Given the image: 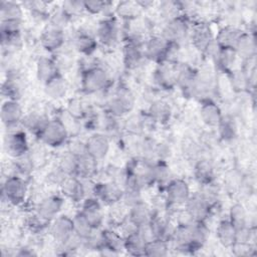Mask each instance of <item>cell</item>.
<instances>
[{
    "label": "cell",
    "mask_w": 257,
    "mask_h": 257,
    "mask_svg": "<svg viewBox=\"0 0 257 257\" xmlns=\"http://www.w3.org/2000/svg\"><path fill=\"white\" fill-rule=\"evenodd\" d=\"M49 225H50V222L40 217L36 212L33 215L29 216L26 221V226L33 233H40L45 228L49 227Z\"/></svg>",
    "instance_id": "51"
},
{
    "label": "cell",
    "mask_w": 257,
    "mask_h": 257,
    "mask_svg": "<svg viewBox=\"0 0 257 257\" xmlns=\"http://www.w3.org/2000/svg\"><path fill=\"white\" fill-rule=\"evenodd\" d=\"M60 70L54 58L41 56L36 62V77L41 83H45L50 78L59 73Z\"/></svg>",
    "instance_id": "30"
},
{
    "label": "cell",
    "mask_w": 257,
    "mask_h": 257,
    "mask_svg": "<svg viewBox=\"0 0 257 257\" xmlns=\"http://www.w3.org/2000/svg\"><path fill=\"white\" fill-rule=\"evenodd\" d=\"M144 44L145 43L125 41V44L123 46L122 56H123L124 65L127 68L138 67L141 64L142 60L146 58L145 52H144Z\"/></svg>",
    "instance_id": "28"
},
{
    "label": "cell",
    "mask_w": 257,
    "mask_h": 257,
    "mask_svg": "<svg viewBox=\"0 0 257 257\" xmlns=\"http://www.w3.org/2000/svg\"><path fill=\"white\" fill-rule=\"evenodd\" d=\"M217 127L219 131V136L224 141H232L237 136V125L233 117L229 115H223Z\"/></svg>",
    "instance_id": "47"
},
{
    "label": "cell",
    "mask_w": 257,
    "mask_h": 257,
    "mask_svg": "<svg viewBox=\"0 0 257 257\" xmlns=\"http://www.w3.org/2000/svg\"><path fill=\"white\" fill-rule=\"evenodd\" d=\"M184 207L193 220L201 222H206L213 209V206L200 192L191 194Z\"/></svg>",
    "instance_id": "10"
},
{
    "label": "cell",
    "mask_w": 257,
    "mask_h": 257,
    "mask_svg": "<svg viewBox=\"0 0 257 257\" xmlns=\"http://www.w3.org/2000/svg\"><path fill=\"white\" fill-rule=\"evenodd\" d=\"M164 189L167 206L171 208L184 206L191 196L190 187L183 179H172Z\"/></svg>",
    "instance_id": "7"
},
{
    "label": "cell",
    "mask_w": 257,
    "mask_h": 257,
    "mask_svg": "<svg viewBox=\"0 0 257 257\" xmlns=\"http://www.w3.org/2000/svg\"><path fill=\"white\" fill-rule=\"evenodd\" d=\"M64 205V199L60 195H49L41 199L36 206L35 212L42 217L43 219L51 222L57 216L60 215V212Z\"/></svg>",
    "instance_id": "15"
},
{
    "label": "cell",
    "mask_w": 257,
    "mask_h": 257,
    "mask_svg": "<svg viewBox=\"0 0 257 257\" xmlns=\"http://www.w3.org/2000/svg\"><path fill=\"white\" fill-rule=\"evenodd\" d=\"M72 221H73V229H74V234L80 238L82 241L85 240L92 232L93 230H95L90 224L89 222L85 219V217L79 212H77L73 217H72Z\"/></svg>",
    "instance_id": "45"
},
{
    "label": "cell",
    "mask_w": 257,
    "mask_h": 257,
    "mask_svg": "<svg viewBox=\"0 0 257 257\" xmlns=\"http://www.w3.org/2000/svg\"><path fill=\"white\" fill-rule=\"evenodd\" d=\"M197 70L187 63H177V85L184 94L194 95Z\"/></svg>",
    "instance_id": "22"
},
{
    "label": "cell",
    "mask_w": 257,
    "mask_h": 257,
    "mask_svg": "<svg viewBox=\"0 0 257 257\" xmlns=\"http://www.w3.org/2000/svg\"><path fill=\"white\" fill-rule=\"evenodd\" d=\"M95 37L104 46L111 47L115 45L119 38V27L115 18L105 17L100 20L96 27Z\"/></svg>",
    "instance_id": "12"
},
{
    "label": "cell",
    "mask_w": 257,
    "mask_h": 257,
    "mask_svg": "<svg viewBox=\"0 0 257 257\" xmlns=\"http://www.w3.org/2000/svg\"><path fill=\"white\" fill-rule=\"evenodd\" d=\"M176 45L178 44L169 42L162 35L152 36L145 41V57L151 61L157 62L158 64L164 61H170V55Z\"/></svg>",
    "instance_id": "4"
},
{
    "label": "cell",
    "mask_w": 257,
    "mask_h": 257,
    "mask_svg": "<svg viewBox=\"0 0 257 257\" xmlns=\"http://www.w3.org/2000/svg\"><path fill=\"white\" fill-rule=\"evenodd\" d=\"M155 211L145 201H140L128 208V222L135 228H143L150 224L153 219Z\"/></svg>",
    "instance_id": "19"
},
{
    "label": "cell",
    "mask_w": 257,
    "mask_h": 257,
    "mask_svg": "<svg viewBox=\"0 0 257 257\" xmlns=\"http://www.w3.org/2000/svg\"><path fill=\"white\" fill-rule=\"evenodd\" d=\"M4 149L7 154L15 159L24 157L29 151L28 140L24 131H12L4 138Z\"/></svg>",
    "instance_id": "13"
},
{
    "label": "cell",
    "mask_w": 257,
    "mask_h": 257,
    "mask_svg": "<svg viewBox=\"0 0 257 257\" xmlns=\"http://www.w3.org/2000/svg\"><path fill=\"white\" fill-rule=\"evenodd\" d=\"M153 239L149 225L143 228H135L123 236V248L133 256H144L147 242Z\"/></svg>",
    "instance_id": "6"
},
{
    "label": "cell",
    "mask_w": 257,
    "mask_h": 257,
    "mask_svg": "<svg viewBox=\"0 0 257 257\" xmlns=\"http://www.w3.org/2000/svg\"><path fill=\"white\" fill-rule=\"evenodd\" d=\"M48 120H49V118H47L43 114H39L36 112H30L28 114H24L21 124L23 125V127L26 131H28L31 134L38 137Z\"/></svg>",
    "instance_id": "37"
},
{
    "label": "cell",
    "mask_w": 257,
    "mask_h": 257,
    "mask_svg": "<svg viewBox=\"0 0 257 257\" xmlns=\"http://www.w3.org/2000/svg\"><path fill=\"white\" fill-rule=\"evenodd\" d=\"M0 16L2 20L8 21H22L23 9L22 6L13 1H4L0 2Z\"/></svg>",
    "instance_id": "40"
},
{
    "label": "cell",
    "mask_w": 257,
    "mask_h": 257,
    "mask_svg": "<svg viewBox=\"0 0 257 257\" xmlns=\"http://www.w3.org/2000/svg\"><path fill=\"white\" fill-rule=\"evenodd\" d=\"M27 192L28 187L26 181L18 175L7 177L1 188L2 199L14 206H18L25 201Z\"/></svg>",
    "instance_id": "3"
},
{
    "label": "cell",
    "mask_w": 257,
    "mask_h": 257,
    "mask_svg": "<svg viewBox=\"0 0 257 257\" xmlns=\"http://www.w3.org/2000/svg\"><path fill=\"white\" fill-rule=\"evenodd\" d=\"M92 193L102 205L114 206L121 202L123 189L113 181L98 182L93 185Z\"/></svg>",
    "instance_id": "8"
},
{
    "label": "cell",
    "mask_w": 257,
    "mask_h": 257,
    "mask_svg": "<svg viewBox=\"0 0 257 257\" xmlns=\"http://www.w3.org/2000/svg\"><path fill=\"white\" fill-rule=\"evenodd\" d=\"M97 45L96 37L86 31L79 30L72 38V46L78 53L84 56H90L96 50Z\"/></svg>",
    "instance_id": "25"
},
{
    "label": "cell",
    "mask_w": 257,
    "mask_h": 257,
    "mask_svg": "<svg viewBox=\"0 0 257 257\" xmlns=\"http://www.w3.org/2000/svg\"><path fill=\"white\" fill-rule=\"evenodd\" d=\"M102 233V246L99 252L103 255H116L119 254L123 248V237L112 229L101 230Z\"/></svg>",
    "instance_id": "24"
},
{
    "label": "cell",
    "mask_w": 257,
    "mask_h": 257,
    "mask_svg": "<svg viewBox=\"0 0 257 257\" xmlns=\"http://www.w3.org/2000/svg\"><path fill=\"white\" fill-rule=\"evenodd\" d=\"M229 79L232 87L237 91H243L249 88L250 81L245 70L233 69L229 73Z\"/></svg>",
    "instance_id": "48"
},
{
    "label": "cell",
    "mask_w": 257,
    "mask_h": 257,
    "mask_svg": "<svg viewBox=\"0 0 257 257\" xmlns=\"http://www.w3.org/2000/svg\"><path fill=\"white\" fill-rule=\"evenodd\" d=\"M86 151L96 161L103 160L110 149V142L108 136L103 133L92 134L86 141Z\"/></svg>",
    "instance_id": "20"
},
{
    "label": "cell",
    "mask_w": 257,
    "mask_h": 257,
    "mask_svg": "<svg viewBox=\"0 0 257 257\" xmlns=\"http://www.w3.org/2000/svg\"><path fill=\"white\" fill-rule=\"evenodd\" d=\"M237 53L234 49L220 48L214 61L216 62L218 68L226 73H229L234 69V65L237 60Z\"/></svg>",
    "instance_id": "38"
},
{
    "label": "cell",
    "mask_w": 257,
    "mask_h": 257,
    "mask_svg": "<svg viewBox=\"0 0 257 257\" xmlns=\"http://www.w3.org/2000/svg\"><path fill=\"white\" fill-rule=\"evenodd\" d=\"M69 132L61 118H52L47 121L37 138L50 148H59L66 144Z\"/></svg>",
    "instance_id": "2"
},
{
    "label": "cell",
    "mask_w": 257,
    "mask_h": 257,
    "mask_svg": "<svg viewBox=\"0 0 257 257\" xmlns=\"http://www.w3.org/2000/svg\"><path fill=\"white\" fill-rule=\"evenodd\" d=\"M169 242L163 239L153 238L147 242L145 248V256L163 257L169 254Z\"/></svg>",
    "instance_id": "43"
},
{
    "label": "cell",
    "mask_w": 257,
    "mask_h": 257,
    "mask_svg": "<svg viewBox=\"0 0 257 257\" xmlns=\"http://www.w3.org/2000/svg\"><path fill=\"white\" fill-rule=\"evenodd\" d=\"M190 34V22L185 15H179L169 21L163 28L162 36L171 43L180 44Z\"/></svg>",
    "instance_id": "9"
},
{
    "label": "cell",
    "mask_w": 257,
    "mask_h": 257,
    "mask_svg": "<svg viewBox=\"0 0 257 257\" xmlns=\"http://www.w3.org/2000/svg\"><path fill=\"white\" fill-rule=\"evenodd\" d=\"M49 20V26H52L57 29L64 30V28L68 25V23L71 21V19L65 14V12L59 7L56 11H54L50 16H48Z\"/></svg>",
    "instance_id": "50"
},
{
    "label": "cell",
    "mask_w": 257,
    "mask_h": 257,
    "mask_svg": "<svg viewBox=\"0 0 257 257\" xmlns=\"http://www.w3.org/2000/svg\"><path fill=\"white\" fill-rule=\"evenodd\" d=\"M67 113L75 118L78 119L80 117H82L85 114V109L81 103V101L79 99H71L68 103V107H67Z\"/></svg>",
    "instance_id": "55"
},
{
    "label": "cell",
    "mask_w": 257,
    "mask_h": 257,
    "mask_svg": "<svg viewBox=\"0 0 257 257\" xmlns=\"http://www.w3.org/2000/svg\"><path fill=\"white\" fill-rule=\"evenodd\" d=\"M190 33L193 46L202 52H204L206 47L214 40L211 29L205 24L196 25Z\"/></svg>",
    "instance_id": "31"
},
{
    "label": "cell",
    "mask_w": 257,
    "mask_h": 257,
    "mask_svg": "<svg viewBox=\"0 0 257 257\" xmlns=\"http://www.w3.org/2000/svg\"><path fill=\"white\" fill-rule=\"evenodd\" d=\"M77 164H78V157H76L74 154L67 151L59 157L56 168L66 177H72V176L76 177Z\"/></svg>",
    "instance_id": "41"
},
{
    "label": "cell",
    "mask_w": 257,
    "mask_h": 257,
    "mask_svg": "<svg viewBox=\"0 0 257 257\" xmlns=\"http://www.w3.org/2000/svg\"><path fill=\"white\" fill-rule=\"evenodd\" d=\"M49 233L57 244L64 245L74 236L72 218L67 215L57 216L50 222Z\"/></svg>",
    "instance_id": "11"
},
{
    "label": "cell",
    "mask_w": 257,
    "mask_h": 257,
    "mask_svg": "<svg viewBox=\"0 0 257 257\" xmlns=\"http://www.w3.org/2000/svg\"><path fill=\"white\" fill-rule=\"evenodd\" d=\"M194 176L196 181L202 186L212 184L215 179V172L209 160L201 159L194 167Z\"/></svg>",
    "instance_id": "36"
},
{
    "label": "cell",
    "mask_w": 257,
    "mask_h": 257,
    "mask_svg": "<svg viewBox=\"0 0 257 257\" xmlns=\"http://www.w3.org/2000/svg\"><path fill=\"white\" fill-rule=\"evenodd\" d=\"M70 153L74 154L76 157H80L84 154L87 153L86 151V145L85 142L79 141V140H75L73 141L69 146H68V150Z\"/></svg>",
    "instance_id": "56"
},
{
    "label": "cell",
    "mask_w": 257,
    "mask_h": 257,
    "mask_svg": "<svg viewBox=\"0 0 257 257\" xmlns=\"http://www.w3.org/2000/svg\"><path fill=\"white\" fill-rule=\"evenodd\" d=\"M44 93L47 97L53 100L61 99L65 96L67 89H68V83L65 77L62 75L61 72L57 73L55 76L50 78L48 81H46L44 84Z\"/></svg>",
    "instance_id": "27"
},
{
    "label": "cell",
    "mask_w": 257,
    "mask_h": 257,
    "mask_svg": "<svg viewBox=\"0 0 257 257\" xmlns=\"http://www.w3.org/2000/svg\"><path fill=\"white\" fill-rule=\"evenodd\" d=\"M229 221L235 226L236 230L249 225V217L245 207L242 204L236 203L229 210Z\"/></svg>",
    "instance_id": "42"
},
{
    "label": "cell",
    "mask_w": 257,
    "mask_h": 257,
    "mask_svg": "<svg viewBox=\"0 0 257 257\" xmlns=\"http://www.w3.org/2000/svg\"><path fill=\"white\" fill-rule=\"evenodd\" d=\"M242 33L243 31L238 27L233 25H227L222 27L218 31L214 39L220 48L235 50V46Z\"/></svg>",
    "instance_id": "26"
},
{
    "label": "cell",
    "mask_w": 257,
    "mask_h": 257,
    "mask_svg": "<svg viewBox=\"0 0 257 257\" xmlns=\"http://www.w3.org/2000/svg\"><path fill=\"white\" fill-rule=\"evenodd\" d=\"M97 163L94 158H92L88 153L78 157L76 177L81 180H89L96 175Z\"/></svg>",
    "instance_id": "35"
},
{
    "label": "cell",
    "mask_w": 257,
    "mask_h": 257,
    "mask_svg": "<svg viewBox=\"0 0 257 257\" xmlns=\"http://www.w3.org/2000/svg\"><path fill=\"white\" fill-rule=\"evenodd\" d=\"M80 213L94 229L101 228L104 221V211L102 204L95 197L85 198L81 202Z\"/></svg>",
    "instance_id": "16"
},
{
    "label": "cell",
    "mask_w": 257,
    "mask_h": 257,
    "mask_svg": "<svg viewBox=\"0 0 257 257\" xmlns=\"http://www.w3.org/2000/svg\"><path fill=\"white\" fill-rule=\"evenodd\" d=\"M154 80L163 89H172L177 85V63L164 61L158 64L154 72Z\"/></svg>",
    "instance_id": "14"
},
{
    "label": "cell",
    "mask_w": 257,
    "mask_h": 257,
    "mask_svg": "<svg viewBox=\"0 0 257 257\" xmlns=\"http://www.w3.org/2000/svg\"><path fill=\"white\" fill-rule=\"evenodd\" d=\"M199 112L201 120L209 127H217L223 116L220 106L210 98L202 100Z\"/></svg>",
    "instance_id": "23"
},
{
    "label": "cell",
    "mask_w": 257,
    "mask_h": 257,
    "mask_svg": "<svg viewBox=\"0 0 257 257\" xmlns=\"http://www.w3.org/2000/svg\"><path fill=\"white\" fill-rule=\"evenodd\" d=\"M61 194L72 203H81L86 198V189L78 177H66L60 184Z\"/></svg>",
    "instance_id": "18"
},
{
    "label": "cell",
    "mask_w": 257,
    "mask_h": 257,
    "mask_svg": "<svg viewBox=\"0 0 257 257\" xmlns=\"http://www.w3.org/2000/svg\"><path fill=\"white\" fill-rule=\"evenodd\" d=\"M61 9L65 12V14L72 20V18L79 15L82 11H84L83 1H75L68 0L64 1L61 5Z\"/></svg>",
    "instance_id": "52"
},
{
    "label": "cell",
    "mask_w": 257,
    "mask_h": 257,
    "mask_svg": "<svg viewBox=\"0 0 257 257\" xmlns=\"http://www.w3.org/2000/svg\"><path fill=\"white\" fill-rule=\"evenodd\" d=\"M141 10L142 8L137 1H122L119 2L115 8L116 14L127 21L137 19Z\"/></svg>",
    "instance_id": "44"
},
{
    "label": "cell",
    "mask_w": 257,
    "mask_h": 257,
    "mask_svg": "<svg viewBox=\"0 0 257 257\" xmlns=\"http://www.w3.org/2000/svg\"><path fill=\"white\" fill-rule=\"evenodd\" d=\"M2 93L7 99L18 100L22 93V87L15 75H10L2 84Z\"/></svg>",
    "instance_id": "46"
},
{
    "label": "cell",
    "mask_w": 257,
    "mask_h": 257,
    "mask_svg": "<svg viewBox=\"0 0 257 257\" xmlns=\"http://www.w3.org/2000/svg\"><path fill=\"white\" fill-rule=\"evenodd\" d=\"M171 106L165 100L158 99L151 103L149 107V117L153 122L166 123L171 118Z\"/></svg>",
    "instance_id": "33"
},
{
    "label": "cell",
    "mask_w": 257,
    "mask_h": 257,
    "mask_svg": "<svg viewBox=\"0 0 257 257\" xmlns=\"http://www.w3.org/2000/svg\"><path fill=\"white\" fill-rule=\"evenodd\" d=\"M182 8H183L182 3L176 2V1H163L160 3V6H159L160 14L167 21L181 15L180 11L182 10Z\"/></svg>",
    "instance_id": "49"
},
{
    "label": "cell",
    "mask_w": 257,
    "mask_h": 257,
    "mask_svg": "<svg viewBox=\"0 0 257 257\" xmlns=\"http://www.w3.org/2000/svg\"><path fill=\"white\" fill-rule=\"evenodd\" d=\"M216 237L219 243L228 249H231L236 243L237 231L235 226L229 221V219L221 220L216 228Z\"/></svg>",
    "instance_id": "29"
},
{
    "label": "cell",
    "mask_w": 257,
    "mask_h": 257,
    "mask_svg": "<svg viewBox=\"0 0 257 257\" xmlns=\"http://www.w3.org/2000/svg\"><path fill=\"white\" fill-rule=\"evenodd\" d=\"M188 226L190 229L195 251L201 249L205 245L209 237V228L207 227L206 222L192 220L188 223Z\"/></svg>",
    "instance_id": "34"
},
{
    "label": "cell",
    "mask_w": 257,
    "mask_h": 257,
    "mask_svg": "<svg viewBox=\"0 0 257 257\" xmlns=\"http://www.w3.org/2000/svg\"><path fill=\"white\" fill-rule=\"evenodd\" d=\"M135 106V96L127 87H119L106 101L107 113L114 117L128 114Z\"/></svg>",
    "instance_id": "5"
},
{
    "label": "cell",
    "mask_w": 257,
    "mask_h": 257,
    "mask_svg": "<svg viewBox=\"0 0 257 257\" xmlns=\"http://www.w3.org/2000/svg\"><path fill=\"white\" fill-rule=\"evenodd\" d=\"M152 176L154 185L163 186L164 188L166 185L172 180L171 179V170L167 161H156L152 165Z\"/></svg>",
    "instance_id": "39"
},
{
    "label": "cell",
    "mask_w": 257,
    "mask_h": 257,
    "mask_svg": "<svg viewBox=\"0 0 257 257\" xmlns=\"http://www.w3.org/2000/svg\"><path fill=\"white\" fill-rule=\"evenodd\" d=\"M235 51L237 55L245 60L253 59L256 54V42L254 36L251 33L243 31L235 46Z\"/></svg>",
    "instance_id": "32"
},
{
    "label": "cell",
    "mask_w": 257,
    "mask_h": 257,
    "mask_svg": "<svg viewBox=\"0 0 257 257\" xmlns=\"http://www.w3.org/2000/svg\"><path fill=\"white\" fill-rule=\"evenodd\" d=\"M39 42L41 47L50 53L56 52L62 48L65 42L64 30L48 26L45 28L39 37Z\"/></svg>",
    "instance_id": "21"
},
{
    "label": "cell",
    "mask_w": 257,
    "mask_h": 257,
    "mask_svg": "<svg viewBox=\"0 0 257 257\" xmlns=\"http://www.w3.org/2000/svg\"><path fill=\"white\" fill-rule=\"evenodd\" d=\"M0 117L2 123L8 128H12L21 123L24 113L19 101L14 99H6L1 105Z\"/></svg>",
    "instance_id": "17"
},
{
    "label": "cell",
    "mask_w": 257,
    "mask_h": 257,
    "mask_svg": "<svg viewBox=\"0 0 257 257\" xmlns=\"http://www.w3.org/2000/svg\"><path fill=\"white\" fill-rule=\"evenodd\" d=\"M109 83L110 76L108 72L99 65H91L81 71L80 86L87 94L102 92L108 87Z\"/></svg>",
    "instance_id": "1"
},
{
    "label": "cell",
    "mask_w": 257,
    "mask_h": 257,
    "mask_svg": "<svg viewBox=\"0 0 257 257\" xmlns=\"http://www.w3.org/2000/svg\"><path fill=\"white\" fill-rule=\"evenodd\" d=\"M111 3L107 1H99V0H88L83 1L84 11L89 14H100L108 9Z\"/></svg>",
    "instance_id": "53"
},
{
    "label": "cell",
    "mask_w": 257,
    "mask_h": 257,
    "mask_svg": "<svg viewBox=\"0 0 257 257\" xmlns=\"http://www.w3.org/2000/svg\"><path fill=\"white\" fill-rule=\"evenodd\" d=\"M144 120V117H142L141 115H132L125 121L126 131L130 132L132 135H140L146 126Z\"/></svg>",
    "instance_id": "54"
}]
</instances>
